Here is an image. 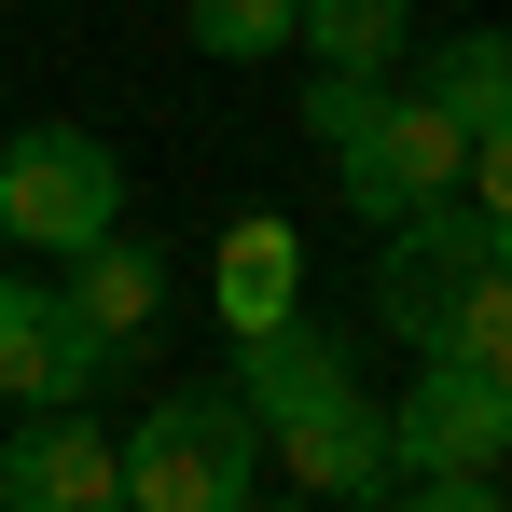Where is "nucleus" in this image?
<instances>
[{"mask_svg":"<svg viewBox=\"0 0 512 512\" xmlns=\"http://www.w3.org/2000/svg\"><path fill=\"white\" fill-rule=\"evenodd\" d=\"M111 457H125V512H250L263 499V416L236 402V374L167 388Z\"/></svg>","mask_w":512,"mask_h":512,"instance_id":"obj_1","label":"nucleus"},{"mask_svg":"<svg viewBox=\"0 0 512 512\" xmlns=\"http://www.w3.org/2000/svg\"><path fill=\"white\" fill-rule=\"evenodd\" d=\"M388 443H402V499H443V512H485L512 471V388L471 374V360H429L416 388L388 402Z\"/></svg>","mask_w":512,"mask_h":512,"instance_id":"obj_2","label":"nucleus"},{"mask_svg":"<svg viewBox=\"0 0 512 512\" xmlns=\"http://www.w3.org/2000/svg\"><path fill=\"white\" fill-rule=\"evenodd\" d=\"M125 222V153L97 139V125H14L0 139V236L42 263H70L84 236Z\"/></svg>","mask_w":512,"mask_h":512,"instance_id":"obj_3","label":"nucleus"},{"mask_svg":"<svg viewBox=\"0 0 512 512\" xmlns=\"http://www.w3.org/2000/svg\"><path fill=\"white\" fill-rule=\"evenodd\" d=\"M457 167H471V125H457L429 84H374V111L333 139V194L360 208V222L443 208V194H457Z\"/></svg>","mask_w":512,"mask_h":512,"instance_id":"obj_4","label":"nucleus"},{"mask_svg":"<svg viewBox=\"0 0 512 512\" xmlns=\"http://www.w3.org/2000/svg\"><path fill=\"white\" fill-rule=\"evenodd\" d=\"M125 360H139V346H111L70 291L14 277V305H0V416H28V402H97Z\"/></svg>","mask_w":512,"mask_h":512,"instance_id":"obj_5","label":"nucleus"},{"mask_svg":"<svg viewBox=\"0 0 512 512\" xmlns=\"http://www.w3.org/2000/svg\"><path fill=\"white\" fill-rule=\"evenodd\" d=\"M0 499H14V512H111V499H125L111 416H97V402H28L14 443H0Z\"/></svg>","mask_w":512,"mask_h":512,"instance_id":"obj_6","label":"nucleus"},{"mask_svg":"<svg viewBox=\"0 0 512 512\" xmlns=\"http://www.w3.org/2000/svg\"><path fill=\"white\" fill-rule=\"evenodd\" d=\"M263 457H277V485L291 499H402V443H388V402L374 388H346V402H319V416L263 429Z\"/></svg>","mask_w":512,"mask_h":512,"instance_id":"obj_7","label":"nucleus"},{"mask_svg":"<svg viewBox=\"0 0 512 512\" xmlns=\"http://www.w3.org/2000/svg\"><path fill=\"white\" fill-rule=\"evenodd\" d=\"M374 236H388V250H374V319H388V333H416V346L443 333L457 277L499 250V236L471 222V194H443V208H402V222H374Z\"/></svg>","mask_w":512,"mask_h":512,"instance_id":"obj_8","label":"nucleus"},{"mask_svg":"<svg viewBox=\"0 0 512 512\" xmlns=\"http://www.w3.org/2000/svg\"><path fill=\"white\" fill-rule=\"evenodd\" d=\"M360 388V360H346L305 305L277 319V333H236V402H250L263 429H291V416H319V402H346Z\"/></svg>","mask_w":512,"mask_h":512,"instance_id":"obj_9","label":"nucleus"},{"mask_svg":"<svg viewBox=\"0 0 512 512\" xmlns=\"http://www.w3.org/2000/svg\"><path fill=\"white\" fill-rule=\"evenodd\" d=\"M167 291H180V263L153 250V236H125V222L70 250V305H84V319H97L111 346H153V319H167Z\"/></svg>","mask_w":512,"mask_h":512,"instance_id":"obj_10","label":"nucleus"},{"mask_svg":"<svg viewBox=\"0 0 512 512\" xmlns=\"http://www.w3.org/2000/svg\"><path fill=\"white\" fill-rule=\"evenodd\" d=\"M208 305H222V333H277V319L305 305V236H291L277 208H250V222L222 236V263H208Z\"/></svg>","mask_w":512,"mask_h":512,"instance_id":"obj_11","label":"nucleus"},{"mask_svg":"<svg viewBox=\"0 0 512 512\" xmlns=\"http://www.w3.org/2000/svg\"><path fill=\"white\" fill-rule=\"evenodd\" d=\"M291 42L319 70H360V84H402V42H416V0H305Z\"/></svg>","mask_w":512,"mask_h":512,"instance_id":"obj_12","label":"nucleus"},{"mask_svg":"<svg viewBox=\"0 0 512 512\" xmlns=\"http://www.w3.org/2000/svg\"><path fill=\"white\" fill-rule=\"evenodd\" d=\"M429 360H471V374H499V388H512V236L471 263V277H457V305H443Z\"/></svg>","mask_w":512,"mask_h":512,"instance_id":"obj_13","label":"nucleus"},{"mask_svg":"<svg viewBox=\"0 0 512 512\" xmlns=\"http://www.w3.org/2000/svg\"><path fill=\"white\" fill-rule=\"evenodd\" d=\"M416 84L443 97V111H457V125H471V139H485V125H512V28H457V42H443V56H429Z\"/></svg>","mask_w":512,"mask_h":512,"instance_id":"obj_14","label":"nucleus"},{"mask_svg":"<svg viewBox=\"0 0 512 512\" xmlns=\"http://www.w3.org/2000/svg\"><path fill=\"white\" fill-rule=\"evenodd\" d=\"M291 14H305V0H180L194 56H222V70H250V56H291Z\"/></svg>","mask_w":512,"mask_h":512,"instance_id":"obj_15","label":"nucleus"},{"mask_svg":"<svg viewBox=\"0 0 512 512\" xmlns=\"http://www.w3.org/2000/svg\"><path fill=\"white\" fill-rule=\"evenodd\" d=\"M457 194H471V222H485V236H512V125H485V139H471Z\"/></svg>","mask_w":512,"mask_h":512,"instance_id":"obj_16","label":"nucleus"},{"mask_svg":"<svg viewBox=\"0 0 512 512\" xmlns=\"http://www.w3.org/2000/svg\"><path fill=\"white\" fill-rule=\"evenodd\" d=\"M360 111H374V84H360V70H319V84H305V139L333 153V139L360 125Z\"/></svg>","mask_w":512,"mask_h":512,"instance_id":"obj_17","label":"nucleus"},{"mask_svg":"<svg viewBox=\"0 0 512 512\" xmlns=\"http://www.w3.org/2000/svg\"><path fill=\"white\" fill-rule=\"evenodd\" d=\"M0 305H14V263H0Z\"/></svg>","mask_w":512,"mask_h":512,"instance_id":"obj_18","label":"nucleus"}]
</instances>
